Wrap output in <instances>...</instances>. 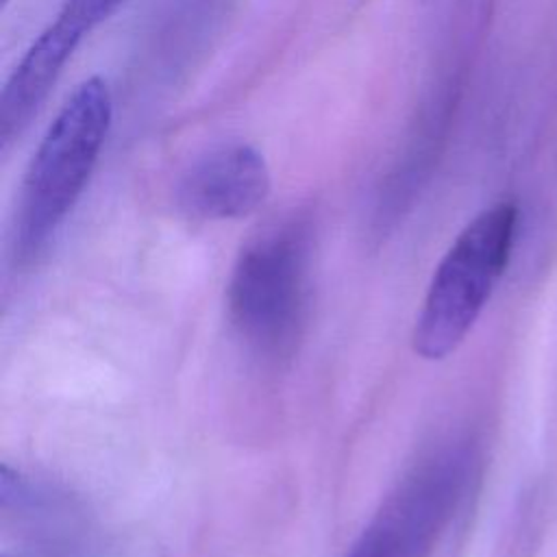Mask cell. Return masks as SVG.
<instances>
[{
	"label": "cell",
	"instance_id": "cell-1",
	"mask_svg": "<svg viewBox=\"0 0 557 557\" xmlns=\"http://www.w3.org/2000/svg\"><path fill=\"white\" fill-rule=\"evenodd\" d=\"M111 117L109 85L91 76L74 89L48 126L20 189L13 224L15 263H33L54 239L96 168Z\"/></svg>",
	"mask_w": 557,
	"mask_h": 557
},
{
	"label": "cell",
	"instance_id": "cell-2",
	"mask_svg": "<svg viewBox=\"0 0 557 557\" xmlns=\"http://www.w3.org/2000/svg\"><path fill=\"white\" fill-rule=\"evenodd\" d=\"M311 226L289 218L268 226L239 252L228 278V315L246 346L265 357H289L309 311Z\"/></svg>",
	"mask_w": 557,
	"mask_h": 557
},
{
	"label": "cell",
	"instance_id": "cell-3",
	"mask_svg": "<svg viewBox=\"0 0 557 557\" xmlns=\"http://www.w3.org/2000/svg\"><path fill=\"white\" fill-rule=\"evenodd\" d=\"M516 220V207L500 202L457 235L416 318L411 342L422 359H444L466 339L509 261Z\"/></svg>",
	"mask_w": 557,
	"mask_h": 557
},
{
	"label": "cell",
	"instance_id": "cell-4",
	"mask_svg": "<svg viewBox=\"0 0 557 557\" xmlns=\"http://www.w3.org/2000/svg\"><path fill=\"white\" fill-rule=\"evenodd\" d=\"M270 170L248 144H228L196 159L178 181L181 209L200 220H239L270 194Z\"/></svg>",
	"mask_w": 557,
	"mask_h": 557
},
{
	"label": "cell",
	"instance_id": "cell-5",
	"mask_svg": "<svg viewBox=\"0 0 557 557\" xmlns=\"http://www.w3.org/2000/svg\"><path fill=\"white\" fill-rule=\"evenodd\" d=\"M87 33L65 13L39 33L30 44L0 96V152L4 154L39 113L65 63Z\"/></svg>",
	"mask_w": 557,
	"mask_h": 557
},
{
	"label": "cell",
	"instance_id": "cell-6",
	"mask_svg": "<svg viewBox=\"0 0 557 557\" xmlns=\"http://www.w3.org/2000/svg\"><path fill=\"white\" fill-rule=\"evenodd\" d=\"M2 557H96L94 548H59V546H24V550L9 553Z\"/></svg>",
	"mask_w": 557,
	"mask_h": 557
},
{
	"label": "cell",
	"instance_id": "cell-7",
	"mask_svg": "<svg viewBox=\"0 0 557 557\" xmlns=\"http://www.w3.org/2000/svg\"><path fill=\"white\" fill-rule=\"evenodd\" d=\"M7 2H9V0H0V7L4 9V7H7Z\"/></svg>",
	"mask_w": 557,
	"mask_h": 557
}]
</instances>
